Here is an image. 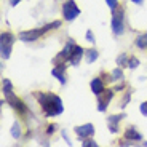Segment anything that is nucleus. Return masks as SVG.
Returning <instances> with one entry per match:
<instances>
[{"mask_svg": "<svg viewBox=\"0 0 147 147\" xmlns=\"http://www.w3.org/2000/svg\"><path fill=\"white\" fill-rule=\"evenodd\" d=\"M35 98L38 101V104L42 106V110L45 112L47 117H56V115L63 114V101L61 98L53 93H43V91H37Z\"/></svg>", "mask_w": 147, "mask_h": 147, "instance_id": "1", "label": "nucleus"}, {"mask_svg": "<svg viewBox=\"0 0 147 147\" xmlns=\"http://www.w3.org/2000/svg\"><path fill=\"white\" fill-rule=\"evenodd\" d=\"M58 27H61V21H53V22H50V24H47V26L40 27V29L24 30V32L19 34V40H22V42H35V40H38L45 32H48V30H51V29H58Z\"/></svg>", "mask_w": 147, "mask_h": 147, "instance_id": "2", "label": "nucleus"}, {"mask_svg": "<svg viewBox=\"0 0 147 147\" xmlns=\"http://www.w3.org/2000/svg\"><path fill=\"white\" fill-rule=\"evenodd\" d=\"M15 43V35L10 32H3L0 37V53H2V58L8 59L11 53V47Z\"/></svg>", "mask_w": 147, "mask_h": 147, "instance_id": "3", "label": "nucleus"}, {"mask_svg": "<svg viewBox=\"0 0 147 147\" xmlns=\"http://www.w3.org/2000/svg\"><path fill=\"white\" fill-rule=\"evenodd\" d=\"M74 48H75V43H74V40H69V42L66 43V47H64L63 51L56 55V58L53 59V63H55L56 66H58V64H66L67 61L70 59V56H72Z\"/></svg>", "mask_w": 147, "mask_h": 147, "instance_id": "4", "label": "nucleus"}, {"mask_svg": "<svg viewBox=\"0 0 147 147\" xmlns=\"http://www.w3.org/2000/svg\"><path fill=\"white\" fill-rule=\"evenodd\" d=\"M63 15H64V19L74 21V19L80 15V8L77 7V3L74 0H67L66 3L63 5Z\"/></svg>", "mask_w": 147, "mask_h": 147, "instance_id": "5", "label": "nucleus"}, {"mask_svg": "<svg viewBox=\"0 0 147 147\" xmlns=\"http://www.w3.org/2000/svg\"><path fill=\"white\" fill-rule=\"evenodd\" d=\"M112 30L115 35H121L123 34V10H117L115 8L112 13Z\"/></svg>", "mask_w": 147, "mask_h": 147, "instance_id": "6", "label": "nucleus"}, {"mask_svg": "<svg viewBox=\"0 0 147 147\" xmlns=\"http://www.w3.org/2000/svg\"><path fill=\"white\" fill-rule=\"evenodd\" d=\"M5 98H7V102L10 104L11 107H13V109L15 110H18L19 114H27V106L24 102H22L21 99H19V98H16L15 94H13V93H11V94H7L5 96Z\"/></svg>", "mask_w": 147, "mask_h": 147, "instance_id": "7", "label": "nucleus"}, {"mask_svg": "<svg viewBox=\"0 0 147 147\" xmlns=\"http://www.w3.org/2000/svg\"><path fill=\"white\" fill-rule=\"evenodd\" d=\"M112 96H114V91H112V90H107V91L104 90L101 94H98V104H99V106H98V110H99V112H104V110H106V107L109 106L110 99H112Z\"/></svg>", "mask_w": 147, "mask_h": 147, "instance_id": "8", "label": "nucleus"}, {"mask_svg": "<svg viewBox=\"0 0 147 147\" xmlns=\"http://www.w3.org/2000/svg\"><path fill=\"white\" fill-rule=\"evenodd\" d=\"M75 133L80 139H86V138L93 136L94 134V126L91 123H86V125H82V126H77L75 128Z\"/></svg>", "mask_w": 147, "mask_h": 147, "instance_id": "9", "label": "nucleus"}, {"mask_svg": "<svg viewBox=\"0 0 147 147\" xmlns=\"http://www.w3.org/2000/svg\"><path fill=\"white\" fill-rule=\"evenodd\" d=\"M51 74L58 78L61 85H66V64H58V66L51 70Z\"/></svg>", "mask_w": 147, "mask_h": 147, "instance_id": "10", "label": "nucleus"}, {"mask_svg": "<svg viewBox=\"0 0 147 147\" xmlns=\"http://www.w3.org/2000/svg\"><path fill=\"white\" fill-rule=\"evenodd\" d=\"M125 117V115H110V117H107V126H109L110 133H117L118 131V123H120V120Z\"/></svg>", "mask_w": 147, "mask_h": 147, "instance_id": "11", "label": "nucleus"}, {"mask_svg": "<svg viewBox=\"0 0 147 147\" xmlns=\"http://www.w3.org/2000/svg\"><path fill=\"white\" fill-rule=\"evenodd\" d=\"M83 55H85L83 48L75 45V48H74V51H72V56H70V59H69V63L72 64V66H77V64L80 63V59H82Z\"/></svg>", "mask_w": 147, "mask_h": 147, "instance_id": "12", "label": "nucleus"}, {"mask_svg": "<svg viewBox=\"0 0 147 147\" xmlns=\"http://www.w3.org/2000/svg\"><path fill=\"white\" fill-rule=\"evenodd\" d=\"M91 91L94 93L96 96L101 94V93L104 91V82L101 80L99 77H96V78H93V80H91Z\"/></svg>", "mask_w": 147, "mask_h": 147, "instance_id": "13", "label": "nucleus"}, {"mask_svg": "<svg viewBox=\"0 0 147 147\" xmlns=\"http://www.w3.org/2000/svg\"><path fill=\"white\" fill-rule=\"evenodd\" d=\"M125 139L141 141V139H142V136H141V133H138L134 128H126V131H125Z\"/></svg>", "mask_w": 147, "mask_h": 147, "instance_id": "14", "label": "nucleus"}, {"mask_svg": "<svg viewBox=\"0 0 147 147\" xmlns=\"http://www.w3.org/2000/svg\"><path fill=\"white\" fill-rule=\"evenodd\" d=\"M110 77H112V82H118V80H121V78H123V70H121L120 67H117V69L112 70Z\"/></svg>", "mask_w": 147, "mask_h": 147, "instance_id": "15", "label": "nucleus"}, {"mask_svg": "<svg viewBox=\"0 0 147 147\" xmlns=\"http://www.w3.org/2000/svg\"><path fill=\"white\" fill-rule=\"evenodd\" d=\"M85 55H86V63H88V64L94 63L96 59H98V56H99L96 50H90V51H86Z\"/></svg>", "mask_w": 147, "mask_h": 147, "instance_id": "16", "label": "nucleus"}, {"mask_svg": "<svg viewBox=\"0 0 147 147\" xmlns=\"http://www.w3.org/2000/svg\"><path fill=\"white\" fill-rule=\"evenodd\" d=\"M136 47L138 48H147V34H142L136 38Z\"/></svg>", "mask_w": 147, "mask_h": 147, "instance_id": "17", "label": "nucleus"}, {"mask_svg": "<svg viewBox=\"0 0 147 147\" xmlns=\"http://www.w3.org/2000/svg\"><path fill=\"white\" fill-rule=\"evenodd\" d=\"M11 136L15 138V139L21 138V126H19V123H13V126H11Z\"/></svg>", "mask_w": 147, "mask_h": 147, "instance_id": "18", "label": "nucleus"}, {"mask_svg": "<svg viewBox=\"0 0 147 147\" xmlns=\"http://www.w3.org/2000/svg\"><path fill=\"white\" fill-rule=\"evenodd\" d=\"M3 93H5V96H7V94H11V93H13V86H11V82H10V80H7V78L3 80Z\"/></svg>", "mask_w": 147, "mask_h": 147, "instance_id": "19", "label": "nucleus"}, {"mask_svg": "<svg viewBox=\"0 0 147 147\" xmlns=\"http://www.w3.org/2000/svg\"><path fill=\"white\" fill-rule=\"evenodd\" d=\"M117 64H118V66H128V56H126V55H120L117 58Z\"/></svg>", "mask_w": 147, "mask_h": 147, "instance_id": "20", "label": "nucleus"}, {"mask_svg": "<svg viewBox=\"0 0 147 147\" xmlns=\"http://www.w3.org/2000/svg\"><path fill=\"white\" fill-rule=\"evenodd\" d=\"M138 66H139V59H138V58L133 56V58L128 59V67H129V69H136Z\"/></svg>", "mask_w": 147, "mask_h": 147, "instance_id": "21", "label": "nucleus"}, {"mask_svg": "<svg viewBox=\"0 0 147 147\" xmlns=\"http://www.w3.org/2000/svg\"><path fill=\"white\" fill-rule=\"evenodd\" d=\"M129 96H131V91H128V93H126V94H125V98H123V101H121V104H120V107H121V109H125V107L128 106Z\"/></svg>", "mask_w": 147, "mask_h": 147, "instance_id": "22", "label": "nucleus"}, {"mask_svg": "<svg viewBox=\"0 0 147 147\" xmlns=\"http://www.w3.org/2000/svg\"><path fill=\"white\" fill-rule=\"evenodd\" d=\"M106 2H107V5H109L110 10H115L117 5H118V0H106Z\"/></svg>", "mask_w": 147, "mask_h": 147, "instance_id": "23", "label": "nucleus"}, {"mask_svg": "<svg viewBox=\"0 0 147 147\" xmlns=\"http://www.w3.org/2000/svg\"><path fill=\"white\" fill-rule=\"evenodd\" d=\"M82 146H83V147H96V146H98V144H96V142H94V141H93V139H86V141H85L83 144H82Z\"/></svg>", "mask_w": 147, "mask_h": 147, "instance_id": "24", "label": "nucleus"}, {"mask_svg": "<svg viewBox=\"0 0 147 147\" xmlns=\"http://www.w3.org/2000/svg\"><path fill=\"white\" fill-rule=\"evenodd\" d=\"M139 110H141V114H142L144 117H147V101H146V102H142V104H141Z\"/></svg>", "mask_w": 147, "mask_h": 147, "instance_id": "25", "label": "nucleus"}, {"mask_svg": "<svg viewBox=\"0 0 147 147\" xmlns=\"http://www.w3.org/2000/svg\"><path fill=\"white\" fill-rule=\"evenodd\" d=\"M85 37H86V40H88L90 43H94V37H93L91 30H86V35H85Z\"/></svg>", "mask_w": 147, "mask_h": 147, "instance_id": "26", "label": "nucleus"}, {"mask_svg": "<svg viewBox=\"0 0 147 147\" xmlns=\"http://www.w3.org/2000/svg\"><path fill=\"white\" fill-rule=\"evenodd\" d=\"M55 129H56L55 125H50V126H48V129H47V134H53V133H55Z\"/></svg>", "mask_w": 147, "mask_h": 147, "instance_id": "27", "label": "nucleus"}, {"mask_svg": "<svg viewBox=\"0 0 147 147\" xmlns=\"http://www.w3.org/2000/svg\"><path fill=\"white\" fill-rule=\"evenodd\" d=\"M120 146H133V142H131V139H126L123 142H120Z\"/></svg>", "mask_w": 147, "mask_h": 147, "instance_id": "28", "label": "nucleus"}, {"mask_svg": "<svg viewBox=\"0 0 147 147\" xmlns=\"http://www.w3.org/2000/svg\"><path fill=\"white\" fill-rule=\"evenodd\" d=\"M19 2H21V0H10V5H11V7H16Z\"/></svg>", "mask_w": 147, "mask_h": 147, "instance_id": "29", "label": "nucleus"}, {"mask_svg": "<svg viewBox=\"0 0 147 147\" xmlns=\"http://www.w3.org/2000/svg\"><path fill=\"white\" fill-rule=\"evenodd\" d=\"M123 86H125V85H123V83H120V85H118V86H117V88L114 90V91H120V90L123 88Z\"/></svg>", "mask_w": 147, "mask_h": 147, "instance_id": "30", "label": "nucleus"}, {"mask_svg": "<svg viewBox=\"0 0 147 147\" xmlns=\"http://www.w3.org/2000/svg\"><path fill=\"white\" fill-rule=\"evenodd\" d=\"M131 2H134V3H141L142 0H131Z\"/></svg>", "mask_w": 147, "mask_h": 147, "instance_id": "31", "label": "nucleus"}]
</instances>
